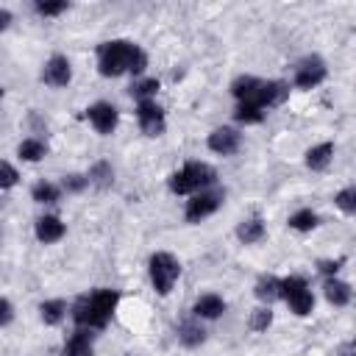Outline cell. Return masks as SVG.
Listing matches in <instances>:
<instances>
[{
    "mask_svg": "<svg viewBox=\"0 0 356 356\" xmlns=\"http://www.w3.org/2000/svg\"><path fill=\"white\" fill-rule=\"evenodd\" d=\"M86 120L92 122V128H95L97 134L108 136V134H114V128H117L120 111H117V106H111V103L100 100V103H92V106L86 108Z\"/></svg>",
    "mask_w": 356,
    "mask_h": 356,
    "instance_id": "cell-8",
    "label": "cell"
},
{
    "mask_svg": "<svg viewBox=\"0 0 356 356\" xmlns=\"http://www.w3.org/2000/svg\"><path fill=\"white\" fill-rule=\"evenodd\" d=\"M70 78H72V67H70L67 56H53V58H47V64H44V70H42V81H44L47 86H67Z\"/></svg>",
    "mask_w": 356,
    "mask_h": 356,
    "instance_id": "cell-10",
    "label": "cell"
},
{
    "mask_svg": "<svg viewBox=\"0 0 356 356\" xmlns=\"http://www.w3.org/2000/svg\"><path fill=\"white\" fill-rule=\"evenodd\" d=\"M145 67H147V56H145V50H142V47H136V53H134V58H131V67H128V72L139 75Z\"/></svg>",
    "mask_w": 356,
    "mask_h": 356,
    "instance_id": "cell-33",
    "label": "cell"
},
{
    "mask_svg": "<svg viewBox=\"0 0 356 356\" xmlns=\"http://www.w3.org/2000/svg\"><path fill=\"white\" fill-rule=\"evenodd\" d=\"M11 317H14V306H11L6 298H0V328H3V325H8V323H11Z\"/></svg>",
    "mask_w": 356,
    "mask_h": 356,
    "instance_id": "cell-34",
    "label": "cell"
},
{
    "mask_svg": "<svg viewBox=\"0 0 356 356\" xmlns=\"http://www.w3.org/2000/svg\"><path fill=\"white\" fill-rule=\"evenodd\" d=\"M61 356H95V345H92V334L86 328H78L61 348Z\"/></svg>",
    "mask_w": 356,
    "mask_h": 356,
    "instance_id": "cell-13",
    "label": "cell"
},
{
    "mask_svg": "<svg viewBox=\"0 0 356 356\" xmlns=\"http://www.w3.org/2000/svg\"><path fill=\"white\" fill-rule=\"evenodd\" d=\"M234 120L242 122V125H256L264 120V111L259 106H250V103H239L236 111H234Z\"/></svg>",
    "mask_w": 356,
    "mask_h": 356,
    "instance_id": "cell-25",
    "label": "cell"
},
{
    "mask_svg": "<svg viewBox=\"0 0 356 356\" xmlns=\"http://www.w3.org/2000/svg\"><path fill=\"white\" fill-rule=\"evenodd\" d=\"M11 25V11H6V8H0V31H6Z\"/></svg>",
    "mask_w": 356,
    "mask_h": 356,
    "instance_id": "cell-36",
    "label": "cell"
},
{
    "mask_svg": "<svg viewBox=\"0 0 356 356\" xmlns=\"http://www.w3.org/2000/svg\"><path fill=\"white\" fill-rule=\"evenodd\" d=\"M64 314H67V303L64 300H44L39 306V317H42L44 325H58L64 320Z\"/></svg>",
    "mask_w": 356,
    "mask_h": 356,
    "instance_id": "cell-22",
    "label": "cell"
},
{
    "mask_svg": "<svg viewBox=\"0 0 356 356\" xmlns=\"http://www.w3.org/2000/svg\"><path fill=\"white\" fill-rule=\"evenodd\" d=\"M317 222H320V217H317L312 209H300V211H295V214L289 217V228H292V231H300V234L317 228Z\"/></svg>",
    "mask_w": 356,
    "mask_h": 356,
    "instance_id": "cell-23",
    "label": "cell"
},
{
    "mask_svg": "<svg viewBox=\"0 0 356 356\" xmlns=\"http://www.w3.org/2000/svg\"><path fill=\"white\" fill-rule=\"evenodd\" d=\"M253 295H256L261 303L278 300V298H281V278H275V275H261V278L256 281V286H253Z\"/></svg>",
    "mask_w": 356,
    "mask_h": 356,
    "instance_id": "cell-18",
    "label": "cell"
},
{
    "mask_svg": "<svg viewBox=\"0 0 356 356\" xmlns=\"http://www.w3.org/2000/svg\"><path fill=\"white\" fill-rule=\"evenodd\" d=\"M214 178H217V172H214L211 164H206V161H189L178 172L170 175V189L175 195H195V192L209 189L214 184Z\"/></svg>",
    "mask_w": 356,
    "mask_h": 356,
    "instance_id": "cell-2",
    "label": "cell"
},
{
    "mask_svg": "<svg viewBox=\"0 0 356 356\" xmlns=\"http://www.w3.org/2000/svg\"><path fill=\"white\" fill-rule=\"evenodd\" d=\"M236 236H239V242H245V245H256V242H261V239L267 236V228H264L261 217H248V220H242V222L236 225Z\"/></svg>",
    "mask_w": 356,
    "mask_h": 356,
    "instance_id": "cell-17",
    "label": "cell"
},
{
    "mask_svg": "<svg viewBox=\"0 0 356 356\" xmlns=\"http://www.w3.org/2000/svg\"><path fill=\"white\" fill-rule=\"evenodd\" d=\"M83 186H89L86 175H64V189L67 192H81Z\"/></svg>",
    "mask_w": 356,
    "mask_h": 356,
    "instance_id": "cell-32",
    "label": "cell"
},
{
    "mask_svg": "<svg viewBox=\"0 0 356 356\" xmlns=\"http://www.w3.org/2000/svg\"><path fill=\"white\" fill-rule=\"evenodd\" d=\"M136 120H139V128L145 136H161L164 134V111L156 100H142L136 106Z\"/></svg>",
    "mask_w": 356,
    "mask_h": 356,
    "instance_id": "cell-7",
    "label": "cell"
},
{
    "mask_svg": "<svg viewBox=\"0 0 356 356\" xmlns=\"http://www.w3.org/2000/svg\"><path fill=\"white\" fill-rule=\"evenodd\" d=\"M117 300H120V292L117 289H95L89 295H81L72 306V320L78 328H106L114 309H117Z\"/></svg>",
    "mask_w": 356,
    "mask_h": 356,
    "instance_id": "cell-1",
    "label": "cell"
},
{
    "mask_svg": "<svg viewBox=\"0 0 356 356\" xmlns=\"http://www.w3.org/2000/svg\"><path fill=\"white\" fill-rule=\"evenodd\" d=\"M342 261H345V259H337V261H320L317 267H320V273H325V275H337V270L342 267Z\"/></svg>",
    "mask_w": 356,
    "mask_h": 356,
    "instance_id": "cell-35",
    "label": "cell"
},
{
    "mask_svg": "<svg viewBox=\"0 0 356 356\" xmlns=\"http://www.w3.org/2000/svg\"><path fill=\"white\" fill-rule=\"evenodd\" d=\"M17 178H19V172L8 161H0V189H11L17 184Z\"/></svg>",
    "mask_w": 356,
    "mask_h": 356,
    "instance_id": "cell-30",
    "label": "cell"
},
{
    "mask_svg": "<svg viewBox=\"0 0 356 356\" xmlns=\"http://www.w3.org/2000/svg\"><path fill=\"white\" fill-rule=\"evenodd\" d=\"M334 203H337L345 214H353V211H356V186H345L342 192H337Z\"/></svg>",
    "mask_w": 356,
    "mask_h": 356,
    "instance_id": "cell-28",
    "label": "cell"
},
{
    "mask_svg": "<svg viewBox=\"0 0 356 356\" xmlns=\"http://www.w3.org/2000/svg\"><path fill=\"white\" fill-rule=\"evenodd\" d=\"M325 81V67H323V61H306V64H300L298 67V72H295V86L298 89H314L317 83H323Z\"/></svg>",
    "mask_w": 356,
    "mask_h": 356,
    "instance_id": "cell-12",
    "label": "cell"
},
{
    "mask_svg": "<svg viewBox=\"0 0 356 356\" xmlns=\"http://www.w3.org/2000/svg\"><path fill=\"white\" fill-rule=\"evenodd\" d=\"M331 159H334V142H320V145L306 150V167L314 172L325 170L331 164Z\"/></svg>",
    "mask_w": 356,
    "mask_h": 356,
    "instance_id": "cell-16",
    "label": "cell"
},
{
    "mask_svg": "<svg viewBox=\"0 0 356 356\" xmlns=\"http://www.w3.org/2000/svg\"><path fill=\"white\" fill-rule=\"evenodd\" d=\"M147 273H150V284H153V289L164 298V295L172 292L175 281L181 278V261H178L172 253L159 250V253L150 256V261H147Z\"/></svg>",
    "mask_w": 356,
    "mask_h": 356,
    "instance_id": "cell-4",
    "label": "cell"
},
{
    "mask_svg": "<svg viewBox=\"0 0 356 356\" xmlns=\"http://www.w3.org/2000/svg\"><path fill=\"white\" fill-rule=\"evenodd\" d=\"M195 317H200V320H217L222 312H225V300L220 298V295H214V292H209V295H200L197 300H195Z\"/></svg>",
    "mask_w": 356,
    "mask_h": 356,
    "instance_id": "cell-14",
    "label": "cell"
},
{
    "mask_svg": "<svg viewBox=\"0 0 356 356\" xmlns=\"http://www.w3.org/2000/svg\"><path fill=\"white\" fill-rule=\"evenodd\" d=\"M270 323H273V312H270V306L256 309V312L250 314V328H253V331H264V328H270Z\"/></svg>",
    "mask_w": 356,
    "mask_h": 356,
    "instance_id": "cell-29",
    "label": "cell"
},
{
    "mask_svg": "<svg viewBox=\"0 0 356 356\" xmlns=\"http://www.w3.org/2000/svg\"><path fill=\"white\" fill-rule=\"evenodd\" d=\"M323 292H325V300H328L331 306H348V303H350V295H353L350 284H348V281H339L337 275L323 284Z\"/></svg>",
    "mask_w": 356,
    "mask_h": 356,
    "instance_id": "cell-15",
    "label": "cell"
},
{
    "mask_svg": "<svg viewBox=\"0 0 356 356\" xmlns=\"http://www.w3.org/2000/svg\"><path fill=\"white\" fill-rule=\"evenodd\" d=\"M0 97H3V89H0Z\"/></svg>",
    "mask_w": 356,
    "mask_h": 356,
    "instance_id": "cell-37",
    "label": "cell"
},
{
    "mask_svg": "<svg viewBox=\"0 0 356 356\" xmlns=\"http://www.w3.org/2000/svg\"><path fill=\"white\" fill-rule=\"evenodd\" d=\"M31 197H33L36 203H56V200L61 197V189H58L56 184H50V181H39V184L31 189Z\"/></svg>",
    "mask_w": 356,
    "mask_h": 356,
    "instance_id": "cell-24",
    "label": "cell"
},
{
    "mask_svg": "<svg viewBox=\"0 0 356 356\" xmlns=\"http://www.w3.org/2000/svg\"><path fill=\"white\" fill-rule=\"evenodd\" d=\"M36 11L42 17H56L61 11H67V0H56V3H36Z\"/></svg>",
    "mask_w": 356,
    "mask_h": 356,
    "instance_id": "cell-31",
    "label": "cell"
},
{
    "mask_svg": "<svg viewBox=\"0 0 356 356\" xmlns=\"http://www.w3.org/2000/svg\"><path fill=\"white\" fill-rule=\"evenodd\" d=\"M159 86H161V83H159L156 78H145V81H139V83L131 86V95H134L139 103H142V100H153V95L159 92Z\"/></svg>",
    "mask_w": 356,
    "mask_h": 356,
    "instance_id": "cell-27",
    "label": "cell"
},
{
    "mask_svg": "<svg viewBox=\"0 0 356 356\" xmlns=\"http://www.w3.org/2000/svg\"><path fill=\"white\" fill-rule=\"evenodd\" d=\"M222 203V192H211V189H203V192H195L189 200H186V222H200L206 217H211Z\"/></svg>",
    "mask_w": 356,
    "mask_h": 356,
    "instance_id": "cell-6",
    "label": "cell"
},
{
    "mask_svg": "<svg viewBox=\"0 0 356 356\" xmlns=\"http://www.w3.org/2000/svg\"><path fill=\"white\" fill-rule=\"evenodd\" d=\"M33 234H36V239H39L42 245H53V242H58V239L67 234V225H64L58 217L44 214V217H39V220H36Z\"/></svg>",
    "mask_w": 356,
    "mask_h": 356,
    "instance_id": "cell-11",
    "label": "cell"
},
{
    "mask_svg": "<svg viewBox=\"0 0 356 356\" xmlns=\"http://www.w3.org/2000/svg\"><path fill=\"white\" fill-rule=\"evenodd\" d=\"M239 142H242V134H239L236 128H228V125L214 128V131L209 134V150H214V153H220V156L236 153V150H239Z\"/></svg>",
    "mask_w": 356,
    "mask_h": 356,
    "instance_id": "cell-9",
    "label": "cell"
},
{
    "mask_svg": "<svg viewBox=\"0 0 356 356\" xmlns=\"http://www.w3.org/2000/svg\"><path fill=\"white\" fill-rule=\"evenodd\" d=\"M89 184H97V186H108L111 181H114V170H111V164H106V161H97L92 170H89Z\"/></svg>",
    "mask_w": 356,
    "mask_h": 356,
    "instance_id": "cell-26",
    "label": "cell"
},
{
    "mask_svg": "<svg viewBox=\"0 0 356 356\" xmlns=\"http://www.w3.org/2000/svg\"><path fill=\"white\" fill-rule=\"evenodd\" d=\"M17 156H19L22 161H39V159L47 156V145H44L42 139H36V136L22 139L19 147H17Z\"/></svg>",
    "mask_w": 356,
    "mask_h": 356,
    "instance_id": "cell-21",
    "label": "cell"
},
{
    "mask_svg": "<svg viewBox=\"0 0 356 356\" xmlns=\"http://www.w3.org/2000/svg\"><path fill=\"white\" fill-rule=\"evenodd\" d=\"M136 47H139V44H134V42H128V39H111V42H106V44L100 47V61H97L100 75L117 78V75L128 72Z\"/></svg>",
    "mask_w": 356,
    "mask_h": 356,
    "instance_id": "cell-3",
    "label": "cell"
},
{
    "mask_svg": "<svg viewBox=\"0 0 356 356\" xmlns=\"http://www.w3.org/2000/svg\"><path fill=\"white\" fill-rule=\"evenodd\" d=\"M261 78H253V75H239L234 83H231V95L239 100V103H250L256 89H259Z\"/></svg>",
    "mask_w": 356,
    "mask_h": 356,
    "instance_id": "cell-19",
    "label": "cell"
},
{
    "mask_svg": "<svg viewBox=\"0 0 356 356\" xmlns=\"http://www.w3.org/2000/svg\"><path fill=\"white\" fill-rule=\"evenodd\" d=\"M178 339H181V345H186V348H197V345L206 339V331H203L200 323L186 320V323L178 325Z\"/></svg>",
    "mask_w": 356,
    "mask_h": 356,
    "instance_id": "cell-20",
    "label": "cell"
},
{
    "mask_svg": "<svg viewBox=\"0 0 356 356\" xmlns=\"http://www.w3.org/2000/svg\"><path fill=\"white\" fill-rule=\"evenodd\" d=\"M281 298L286 300L289 312L298 314V317H306V314H312V309H314V295H312L306 278H300V275L281 278Z\"/></svg>",
    "mask_w": 356,
    "mask_h": 356,
    "instance_id": "cell-5",
    "label": "cell"
}]
</instances>
